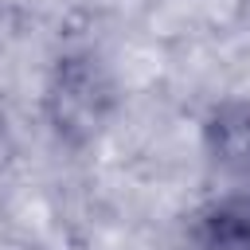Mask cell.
<instances>
[{
	"mask_svg": "<svg viewBox=\"0 0 250 250\" xmlns=\"http://www.w3.org/2000/svg\"><path fill=\"white\" fill-rule=\"evenodd\" d=\"M211 145L223 164L250 168V102H227L207 125Z\"/></svg>",
	"mask_w": 250,
	"mask_h": 250,
	"instance_id": "cell-1",
	"label": "cell"
}]
</instances>
